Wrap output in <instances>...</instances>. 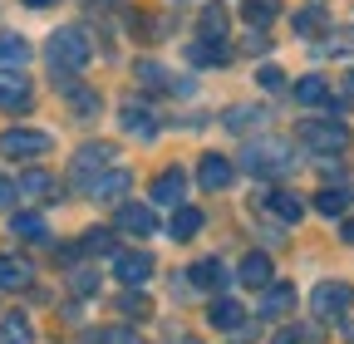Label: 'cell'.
I'll return each instance as SVG.
<instances>
[{"label":"cell","mask_w":354,"mask_h":344,"mask_svg":"<svg viewBox=\"0 0 354 344\" xmlns=\"http://www.w3.org/2000/svg\"><path fill=\"white\" fill-rule=\"evenodd\" d=\"M241 167L251 172V178H286V172L295 167V153L281 143V138H251L246 153H241Z\"/></svg>","instance_id":"6da1fadb"},{"label":"cell","mask_w":354,"mask_h":344,"mask_svg":"<svg viewBox=\"0 0 354 344\" xmlns=\"http://www.w3.org/2000/svg\"><path fill=\"white\" fill-rule=\"evenodd\" d=\"M295 133H300V148L315 153V157H335V153L349 148V128L339 118H305Z\"/></svg>","instance_id":"7a4b0ae2"},{"label":"cell","mask_w":354,"mask_h":344,"mask_svg":"<svg viewBox=\"0 0 354 344\" xmlns=\"http://www.w3.org/2000/svg\"><path fill=\"white\" fill-rule=\"evenodd\" d=\"M88 59H94V50H88V35L84 30H55L50 35V64H55V74H79Z\"/></svg>","instance_id":"3957f363"},{"label":"cell","mask_w":354,"mask_h":344,"mask_svg":"<svg viewBox=\"0 0 354 344\" xmlns=\"http://www.w3.org/2000/svg\"><path fill=\"white\" fill-rule=\"evenodd\" d=\"M50 148H55V138L44 133V128H6V133H0V157H10V162L44 157Z\"/></svg>","instance_id":"277c9868"},{"label":"cell","mask_w":354,"mask_h":344,"mask_svg":"<svg viewBox=\"0 0 354 344\" xmlns=\"http://www.w3.org/2000/svg\"><path fill=\"white\" fill-rule=\"evenodd\" d=\"M354 305V290L344 280H320L315 290H310V310H315L320 320H344Z\"/></svg>","instance_id":"5b68a950"},{"label":"cell","mask_w":354,"mask_h":344,"mask_svg":"<svg viewBox=\"0 0 354 344\" xmlns=\"http://www.w3.org/2000/svg\"><path fill=\"white\" fill-rule=\"evenodd\" d=\"M148 276H153V256L148 251H118L113 256V280L118 285L138 290V285H148Z\"/></svg>","instance_id":"8992f818"},{"label":"cell","mask_w":354,"mask_h":344,"mask_svg":"<svg viewBox=\"0 0 354 344\" xmlns=\"http://www.w3.org/2000/svg\"><path fill=\"white\" fill-rule=\"evenodd\" d=\"M128 187H133V172L128 167H104V172H94V182H88L84 192L94 202H123Z\"/></svg>","instance_id":"52a82bcc"},{"label":"cell","mask_w":354,"mask_h":344,"mask_svg":"<svg viewBox=\"0 0 354 344\" xmlns=\"http://www.w3.org/2000/svg\"><path fill=\"white\" fill-rule=\"evenodd\" d=\"M113 227L128 231V236H138V241H148V236L158 231V211H148L143 202H123V207L113 211Z\"/></svg>","instance_id":"ba28073f"},{"label":"cell","mask_w":354,"mask_h":344,"mask_svg":"<svg viewBox=\"0 0 354 344\" xmlns=\"http://www.w3.org/2000/svg\"><path fill=\"white\" fill-rule=\"evenodd\" d=\"M30 104H35L30 79L20 69H0V108H6V113H25Z\"/></svg>","instance_id":"9c48e42d"},{"label":"cell","mask_w":354,"mask_h":344,"mask_svg":"<svg viewBox=\"0 0 354 344\" xmlns=\"http://www.w3.org/2000/svg\"><path fill=\"white\" fill-rule=\"evenodd\" d=\"M232 178H236V167L221 157V153H202V162H197V182H202L207 192H227Z\"/></svg>","instance_id":"30bf717a"},{"label":"cell","mask_w":354,"mask_h":344,"mask_svg":"<svg viewBox=\"0 0 354 344\" xmlns=\"http://www.w3.org/2000/svg\"><path fill=\"white\" fill-rule=\"evenodd\" d=\"M118 123H123V133H133V138H143V143H153L158 138V113L148 108V104H123V113H118Z\"/></svg>","instance_id":"8fae6325"},{"label":"cell","mask_w":354,"mask_h":344,"mask_svg":"<svg viewBox=\"0 0 354 344\" xmlns=\"http://www.w3.org/2000/svg\"><path fill=\"white\" fill-rule=\"evenodd\" d=\"M109 162H113V153H109L104 143H88V148H79V153H74L69 172H74V182H79V187H88V182H94V167L104 172Z\"/></svg>","instance_id":"7c38bea8"},{"label":"cell","mask_w":354,"mask_h":344,"mask_svg":"<svg viewBox=\"0 0 354 344\" xmlns=\"http://www.w3.org/2000/svg\"><path fill=\"white\" fill-rule=\"evenodd\" d=\"M187 285H192V290H227V285H232V271H227V261L207 256V261H197V266L187 271Z\"/></svg>","instance_id":"4fadbf2b"},{"label":"cell","mask_w":354,"mask_h":344,"mask_svg":"<svg viewBox=\"0 0 354 344\" xmlns=\"http://www.w3.org/2000/svg\"><path fill=\"white\" fill-rule=\"evenodd\" d=\"M187 59L197 64V69H221L232 59V39H192L187 45Z\"/></svg>","instance_id":"5bb4252c"},{"label":"cell","mask_w":354,"mask_h":344,"mask_svg":"<svg viewBox=\"0 0 354 344\" xmlns=\"http://www.w3.org/2000/svg\"><path fill=\"white\" fill-rule=\"evenodd\" d=\"M207 325H212V329H221V334H227V329L236 334V329L246 325V310L236 305V300H232V295H216V300H212V305H207Z\"/></svg>","instance_id":"9a60e30c"},{"label":"cell","mask_w":354,"mask_h":344,"mask_svg":"<svg viewBox=\"0 0 354 344\" xmlns=\"http://www.w3.org/2000/svg\"><path fill=\"white\" fill-rule=\"evenodd\" d=\"M290 305H295V285L271 280L261 290V320H281V315H290Z\"/></svg>","instance_id":"2e32d148"},{"label":"cell","mask_w":354,"mask_h":344,"mask_svg":"<svg viewBox=\"0 0 354 344\" xmlns=\"http://www.w3.org/2000/svg\"><path fill=\"white\" fill-rule=\"evenodd\" d=\"M183 192H187V172H183V167H167L162 178L153 182V202H158V207H177V202H183Z\"/></svg>","instance_id":"e0dca14e"},{"label":"cell","mask_w":354,"mask_h":344,"mask_svg":"<svg viewBox=\"0 0 354 344\" xmlns=\"http://www.w3.org/2000/svg\"><path fill=\"white\" fill-rule=\"evenodd\" d=\"M241 285H251V290H266V285H271V256H266V251H246V261H241Z\"/></svg>","instance_id":"ac0fdd59"},{"label":"cell","mask_w":354,"mask_h":344,"mask_svg":"<svg viewBox=\"0 0 354 344\" xmlns=\"http://www.w3.org/2000/svg\"><path fill=\"white\" fill-rule=\"evenodd\" d=\"M295 104H305V108H330V104H335V99H330V84H325L320 74L295 79Z\"/></svg>","instance_id":"d6986e66"},{"label":"cell","mask_w":354,"mask_h":344,"mask_svg":"<svg viewBox=\"0 0 354 344\" xmlns=\"http://www.w3.org/2000/svg\"><path fill=\"white\" fill-rule=\"evenodd\" d=\"M15 187H20L25 202H50V197L59 192V182L50 178V172H20V182H15Z\"/></svg>","instance_id":"ffe728a7"},{"label":"cell","mask_w":354,"mask_h":344,"mask_svg":"<svg viewBox=\"0 0 354 344\" xmlns=\"http://www.w3.org/2000/svg\"><path fill=\"white\" fill-rule=\"evenodd\" d=\"M266 211H271L276 222H286V227H290V222H300V217H305V202H300L295 192H266Z\"/></svg>","instance_id":"44dd1931"},{"label":"cell","mask_w":354,"mask_h":344,"mask_svg":"<svg viewBox=\"0 0 354 344\" xmlns=\"http://www.w3.org/2000/svg\"><path fill=\"white\" fill-rule=\"evenodd\" d=\"M227 30H232L227 6H207V10L197 15V39H227Z\"/></svg>","instance_id":"7402d4cb"},{"label":"cell","mask_w":354,"mask_h":344,"mask_svg":"<svg viewBox=\"0 0 354 344\" xmlns=\"http://www.w3.org/2000/svg\"><path fill=\"white\" fill-rule=\"evenodd\" d=\"M20 285H30V261L0 256V290H20Z\"/></svg>","instance_id":"603a6c76"},{"label":"cell","mask_w":354,"mask_h":344,"mask_svg":"<svg viewBox=\"0 0 354 344\" xmlns=\"http://www.w3.org/2000/svg\"><path fill=\"white\" fill-rule=\"evenodd\" d=\"M202 211L197 207H177V217H172V241H192L197 231H202Z\"/></svg>","instance_id":"cb8c5ba5"},{"label":"cell","mask_w":354,"mask_h":344,"mask_svg":"<svg viewBox=\"0 0 354 344\" xmlns=\"http://www.w3.org/2000/svg\"><path fill=\"white\" fill-rule=\"evenodd\" d=\"M241 15H246L256 30H266V25L281 15V0H241Z\"/></svg>","instance_id":"d4e9b609"},{"label":"cell","mask_w":354,"mask_h":344,"mask_svg":"<svg viewBox=\"0 0 354 344\" xmlns=\"http://www.w3.org/2000/svg\"><path fill=\"white\" fill-rule=\"evenodd\" d=\"M30 59V45L20 35H0V69H20Z\"/></svg>","instance_id":"484cf974"},{"label":"cell","mask_w":354,"mask_h":344,"mask_svg":"<svg viewBox=\"0 0 354 344\" xmlns=\"http://www.w3.org/2000/svg\"><path fill=\"white\" fill-rule=\"evenodd\" d=\"M64 104H69L79 118L99 113V99H94V89H88V84H69V89H64Z\"/></svg>","instance_id":"4316f807"},{"label":"cell","mask_w":354,"mask_h":344,"mask_svg":"<svg viewBox=\"0 0 354 344\" xmlns=\"http://www.w3.org/2000/svg\"><path fill=\"white\" fill-rule=\"evenodd\" d=\"M266 123H271L266 108H227V128H232V133H241V128H266Z\"/></svg>","instance_id":"83f0119b"},{"label":"cell","mask_w":354,"mask_h":344,"mask_svg":"<svg viewBox=\"0 0 354 344\" xmlns=\"http://www.w3.org/2000/svg\"><path fill=\"white\" fill-rule=\"evenodd\" d=\"M10 231L25 236V241H44V217H35V211H30V217H25V211H15V217H10Z\"/></svg>","instance_id":"f1b7e54d"},{"label":"cell","mask_w":354,"mask_h":344,"mask_svg":"<svg viewBox=\"0 0 354 344\" xmlns=\"http://www.w3.org/2000/svg\"><path fill=\"white\" fill-rule=\"evenodd\" d=\"M320 30H325V6L315 0V6H305L295 15V35H320Z\"/></svg>","instance_id":"f546056e"},{"label":"cell","mask_w":354,"mask_h":344,"mask_svg":"<svg viewBox=\"0 0 354 344\" xmlns=\"http://www.w3.org/2000/svg\"><path fill=\"white\" fill-rule=\"evenodd\" d=\"M344 207H349V197H344L339 187H325V192L315 197V211H320V217H344Z\"/></svg>","instance_id":"4dcf8cb0"},{"label":"cell","mask_w":354,"mask_h":344,"mask_svg":"<svg viewBox=\"0 0 354 344\" xmlns=\"http://www.w3.org/2000/svg\"><path fill=\"white\" fill-rule=\"evenodd\" d=\"M79 251H88V256H104V251H113V236H109L104 227H88V231L79 236Z\"/></svg>","instance_id":"1f68e13d"},{"label":"cell","mask_w":354,"mask_h":344,"mask_svg":"<svg viewBox=\"0 0 354 344\" xmlns=\"http://www.w3.org/2000/svg\"><path fill=\"white\" fill-rule=\"evenodd\" d=\"M88 339H94V344H143V339H138V329H128V325H113V329H94Z\"/></svg>","instance_id":"d6a6232c"},{"label":"cell","mask_w":354,"mask_h":344,"mask_svg":"<svg viewBox=\"0 0 354 344\" xmlns=\"http://www.w3.org/2000/svg\"><path fill=\"white\" fill-rule=\"evenodd\" d=\"M0 339H6V344H30V320H25V315H6Z\"/></svg>","instance_id":"836d02e7"},{"label":"cell","mask_w":354,"mask_h":344,"mask_svg":"<svg viewBox=\"0 0 354 344\" xmlns=\"http://www.w3.org/2000/svg\"><path fill=\"white\" fill-rule=\"evenodd\" d=\"M138 79H143V84H153V89H177V84L167 79V69H162V64H138Z\"/></svg>","instance_id":"e575fe53"},{"label":"cell","mask_w":354,"mask_h":344,"mask_svg":"<svg viewBox=\"0 0 354 344\" xmlns=\"http://www.w3.org/2000/svg\"><path fill=\"white\" fill-rule=\"evenodd\" d=\"M118 310H123V315H148L153 305H148V295H138V290H128V295H118Z\"/></svg>","instance_id":"d590c367"},{"label":"cell","mask_w":354,"mask_h":344,"mask_svg":"<svg viewBox=\"0 0 354 344\" xmlns=\"http://www.w3.org/2000/svg\"><path fill=\"white\" fill-rule=\"evenodd\" d=\"M256 84H261V89H286V74H281L276 64H261V69H256Z\"/></svg>","instance_id":"8d00e7d4"},{"label":"cell","mask_w":354,"mask_h":344,"mask_svg":"<svg viewBox=\"0 0 354 344\" xmlns=\"http://www.w3.org/2000/svg\"><path fill=\"white\" fill-rule=\"evenodd\" d=\"M69 285H74V295H94V290H99V276H94V271H74Z\"/></svg>","instance_id":"74e56055"},{"label":"cell","mask_w":354,"mask_h":344,"mask_svg":"<svg viewBox=\"0 0 354 344\" xmlns=\"http://www.w3.org/2000/svg\"><path fill=\"white\" fill-rule=\"evenodd\" d=\"M271 344H320V334H305V329H281Z\"/></svg>","instance_id":"f35d334b"},{"label":"cell","mask_w":354,"mask_h":344,"mask_svg":"<svg viewBox=\"0 0 354 344\" xmlns=\"http://www.w3.org/2000/svg\"><path fill=\"white\" fill-rule=\"evenodd\" d=\"M15 202H20V187L10 178H0V211H15Z\"/></svg>","instance_id":"ab89813d"},{"label":"cell","mask_w":354,"mask_h":344,"mask_svg":"<svg viewBox=\"0 0 354 344\" xmlns=\"http://www.w3.org/2000/svg\"><path fill=\"white\" fill-rule=\"evenodd\" d=\"M354 50V30H344V35H335L330 45H325V55H349Z\"/></svg>","instance_id":"60d3db41"},{"label":"cell","mask_w":354,"mask_h":344,"mask_svg":"<svg viewBox=\"0 0 354 344\" xmlns=\"http://www.w3.org/2000/svg\"><path fill=\"white\" fill-rule=\"evenodd\" d=\"M339 236H344V241L354 246V211H349V217H344V227H339Z\"/></svg>","instance_id":"b9f144b4"},{"label":"cell","mask_w":354,"mask_h":344,"mask_svg":"<svg viewBox=\"0 0 354 344\" xmlns=\"http://www.w3.org/2000/svg\"><path fill=\"white\" fill-rule=\"evenodd\" d=\"M25 6H30V10H50V6H55V0H25Z\"/></svg>","instance_id":"7bdbcfd3"},{"label":"cell","mask_w":354,"mask_h":344,"mask_svg":"<svg viewBox=\"0 0 354 344\" xmlns=\"http://www.w3.org/2000/svg\"><path fill=\"white\" fill-rule=\"evenodd\" d=\"M344 94H349V99H354V69H349V74H344Z\"/></svg>","instance_id":"ee69618b"},{"label":"cell","mask_w":354,"mask_h":344,"mask_svg":"<svg viewBox=\"0 0 354 344\" xmlns=\"http://www.w3.org/2000/svg\"><path fill=\"white\" fill-rule=\"evenodd\" d=\"M79 6H109V0H79Z\"/></svg>","instance_id":"f6af8a7d"}]
</instances>
